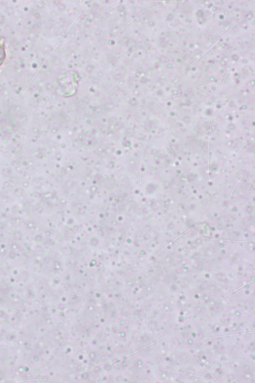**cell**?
I'll return each instance as SVG.
<instances>
[{"label":"cell","instance_id":"1","mask_svg":"<svg viewBox=\"0 0 255 383\" xmlns=\"http://www.w3.org/2000/svg\"><path fill=\"white\" fill-rule=\"evenodd\" d=\"M6 54L4 49V43L0 40V66L3 63L5 58Z\"/></svg>","mask_w":255,"mask_h":383}]
</instances>
